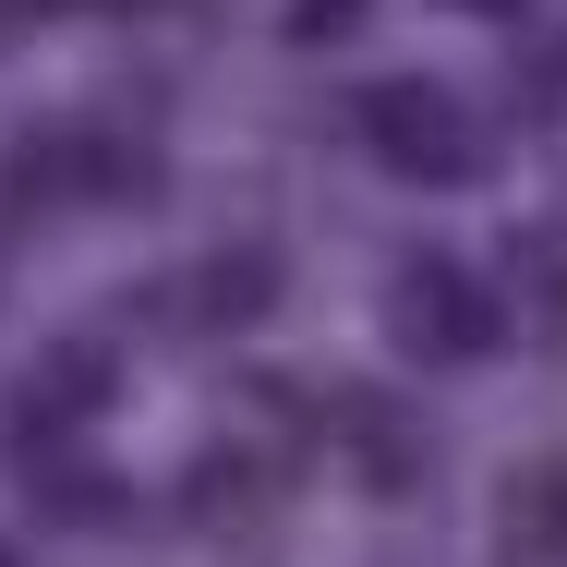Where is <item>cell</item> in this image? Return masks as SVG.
I'll return each mask as SVG.
<instances>
[{"mask_svg":"<svg viewBox=\"0 0 567 567\" xmlns=\"http://www.w3.org/2000/svg\"><path fill=\"white\" fill-rule=\"evenodd\" d=\"M350 24V0H302V37H339Z\"/></svg>","mask_w":567,"mask_h":567,"instance_id":"3","label":"cell"},{"mask_svg":"<svg viewBox=\"0 0 567 567\" xmlns=\"http://www.w3.org/2000/svg\"><path fill=\"white\" fill-rule=\"evenodd\" d=\"M399 350H423V362H471V350H495V302L458 278V266H411L399 278Z\"/></svg>","mask_w":567,"mask_h":567,"instance_id":"2","label":"cell"},{"mask_svg":"<svg viewBox=\"0 0 567 567\" xmlns=\"http://www.w3.org/2000/svg\"><path fill=\"white\" fill-rule=\"evenodd\" d=\"M362 133H374L399 169H423V182H471V169H483V121L458 110V97H435V85H386Z\"/></svg>","mask_w":567,"mask_h":567,"instance_id":"1","label":"cell"}]
</instances>
